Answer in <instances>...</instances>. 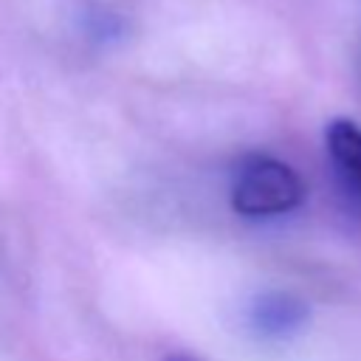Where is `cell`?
Segmentation results:
<instances>
[{
    "instance_id": "obj_1",
    "label": "cell",
    "mask_w": 361,
    "mask_h": 361,
    "mask_svg": "<svg viewBox=\"0 0 361 361\" xmlns=\"http://www.w3.org/2000/svg\"><path fill=\"white\" fill-rule=\"evenodd\" d=\"M305 183L299 172L274 155H245L234 166L231 209L248 220H268L299 209Z\"/></svg>"
},
{
    "instance_id": "obj_2",
    "label": "cell",
    "mask_w": 361,
    "mask_h": 361,
    "mask_svg": "<svg viewBox=\"0 0 361 361\" xmlns=\"http://www.w3.org/2000/svg\"><path fill=\"white\" fill-rule=\"evenodd\" d=\"M327 155L338 178L361 195V127L350 118H333L327 124Z\"/></svg>"
},
{
    "instance_id": "obj_3",
    "label": "cell",
    "mask_w": 361,
    "mask_h": 361,
    "mask_svg": "<svg viewBox=\"0 0 361 361\" xmlns=\"http://www.w3.org/2000/svg\"><path fill=\"white\" fill-rule=\"evenodd\" d=\"M305 322V305L285 293L259 296L251 307V324L262 336H288Z\"/></svg>"
},
{
    "instance_id": "obj_4",
    "label": "cell",
    "mask_w": 361,
    "mask_h": 361,
    "mask_svg": "<svg viewBox=\"0 0 361 361\" xmlns=\"http://www.w3.org/2000/svg\"><path fill=\"white\" fill-rule=\"evenodd\" d=\"M166 361H192V358H186V355H169Z\"/></svg>"
}]
</instances>
